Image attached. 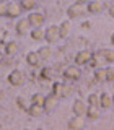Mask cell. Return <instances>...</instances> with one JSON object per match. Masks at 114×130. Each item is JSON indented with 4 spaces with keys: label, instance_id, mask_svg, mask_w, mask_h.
<instances>
[{
    "label": "cell",
    "instance_id": "cell-1",
    "mask_svg": "<svg viewBox=\"0 0 114 130\" xmlns=\"http://www.w3.org/2000/svg\"><path fill=\"white\" fill-rule=\"evenodd\" d=\"M44 39H46L49 44H54L57 39H60V36H59V26H55V24L47 26L46 31H44Z\"/></svg>",
    "mask_w": 114,
    "mask_h": 130
},
{
    "label": "cell",
    "instance_id": "cell-2",
    "mask_svg": "<svg viewBox=\"0 0 114 130\" xmlns=\"http://www.w3.org/2000/svg\"><path fill=\"white\" fill-rule=\"evenodd\" d=\"M85 11H87V8L81 5V3H77L75 2L73 5H70V7L67 8V16L70 20H73V18H78V16H81Z\"/></svg>",
    "mask_w": 114,
    "mask_h": 130
},
{
    "label": "cell",
    "instance_id": "cell-3",
    "mask_svg": "<svg viewBox=\"0 0 114 130\" xmlns=\"http://www.w3.org/2000/svg\"><path fill=\"white\" fill-rule=\"evenodd\" d=\"M24 81V75L21 70H13L10 72V75H8V83L11 85V86H20V85H23Z\"/></svg>",
    "mask_w": 114,
    "mask_h": 130
},
{
    "label": "cell",
    "instance_id": "cell-4",
    "mask_svg": "<svg viewBox=\"0 0 114 130\" xmlns=\"http://www.w3.org/2000/svg\"><path fill=\"white\" fill-rule=\"evenodd\" d=\"M52 94L55 98H64L65 94H68V88L65 86L62 81H54V85H52Z\"/></svg>",
    "mask_w": 114,
    "mask_h": 130
},
{
    "label": "cell",
    "instance_id": "cell-5",
    "mask_svg": "<svg viewBox=\"0 0 114 130\" xmlns=\"http://www.w3.org/2000/svg\"><path fill=\"white\" fill-rule=\"evenodd\" d=\"M90 60H91V52L90 51L83 49V51L77 52V55H75V63L77 65H87V63H90Z\"/></svg>",
    "mask_w": 114,
    "mask_h": 130
},
{
    "label": "cell",
    "instance_id": "cell-6",
    "mask_svg": "<svg viewBox=\"0 0 114 130\" xmlns=\"http://www.w3.org/2000/svg\"><path fill=\"white\" fill-rule=\"evenodd\" d=\"M64 78L72 80V81L78 80L80 78V68L77 67V65H70V67H67L64 70Z\"/></svg>",
    "mask_w": 114,
    "mask_h": 130
},
{
    "label": "cell",
    "instance_id": "cell-7",
    "mask_svg": "<svg viewBox=\"0 0 114 130\" xmlns=\"http://www.w3.org/2000/svg\"><path fill=\"white\" fill-rule=\"evenodd\" d=\"M87 109H88V104L83 103L81 99H75L72 104V111L75 116H85L87 114Z\"/></svg>",
    "mask_w": 114,
    "mask_h": 130
},
{
    "label": "cell",
    "instance_id": "cell-8",
    "mask_svg": "<svg viewBox=\"0 0 114 130\" xmlns=\"http://www.w3.org/2000/svg\"><path fill=\"white\" fill-rule=\"evenodd\" d=\"M30 26H31V23L28 21V18H21V20H18V23H16V26H15L16 34H20V36L28 34V31H30Z\"/></svg>",
    "mask_w": 114,
    "mask_h": 130
},
{
    "label": "cell",
    "instance_id": "cell-9",
    "mask_svg": "<svg viewBox=\"0 0 114 130\" xmlns=\"http://www.w3.org/2000/svg\"><path fill=\"white\" fill-rule=\"evenodd\" d=\"M104 8V3L101 0H90L87 3V11L88 13H101Z\"/></svg>",
    "mask_w": 114,
    "mask_h": 130
},
{
    "label": "cell",
    "instance_id": "cell-10",
    "mask_svg": "<svg viewBox=\"0 0 114 130\" xmlns=\"http://www.w3.org/2000/svg\"><path fill=\"white\" fill-rule=\"evenodd\" d=\"M28 21L31 23V26L39 28L44 21V15L41 13V11H33V13H30V16H28Z\"/></svg>",
    "mask_w": 114,
    "mask_h": 130
},
{
    "label": "cell",
    "instance_id": "cell-11",
    "mask_svg": "<svg viewBox=\"0 0 114 130\" xmlns=\"http://www.w3.org/2000/svg\"><path fill=\"white\" fill-rule=\"evenodd\" d=\"M20 13H21V7H20V3H16V2H8L7 3V16L15 18V16H18Z\"/></svg>",
    "mask_w": 114,
    "mask_h": 130
},
{
    "label": "cell",
    "instance_id": "cell-12",
    "mask_svg": "<svg viewBox=\"0 0 114 130\" xmlns=\"http://www.w3.org/2000/svg\"><path fill=\"white\" fill-rule=\"evenodd\" d=\"M90 63H91V67L96 70V68H101V65L106 63V60H104V57L101 55V52L98 51V52H93V54H91V60H90Z\"/></svg>",
    "mask_w": 114,
    "mask_h": 130
},
{
    "label": "cell",
    "instance_id": "cell-13",
    "mask_svg": "<svg viewBox=\"0 0 114 130\" xmlns=\"http://www.w3.org/2000/svg\"><path fill=\"white\" fill-rule=\"evenodd\" d=\"M26 63L30 65V67H39L41 59H39L38 52H34V51L28 52V54H26Z\"/></svg>",
    "mask_w": 114,
    "mask_h": 130
},
{
    "label": "cell",
    "instance_id": "cell-14",
    "mask_svg": "<svg viewBox=\"0 0 114 130\" xmlns=\"http://www.w3.org/2000/svg\"><path fill=\"white\" fill-rule=\"evenodd\" d=\"M112 106V96L108 93H101L99 94V107L103 109H109Z\"/></svg>",
    "mask_w": 114,
    "mask_h": 130
},
{
    "label": "cell",
    "instance_id": "cell-15",
    "mask_svg": "<svg viewBox=\"0 0 114 130\" xmlns=\"http://www.w3.org/2000/svg\"><path fill=\"white\" fill-rule=\"evenodd\" d=\"M83 127V116H75L68 120V128L70 130H80Z\"/></svg>",
    "mask_w": 114,
    "mask_h": 130
},
{
    "label": "cell",
    "instance_id": "cell-16",
    "mask_svg": "<svg viewBox=\"0 0 114 130\" xmlns=\"http://www.w3.org/2000/svg\"><path fill=\"white\" fill-rule=\"evenodd\" d=\"M55 99H57V98L52 94V93H51V94H47L46 99H44V106H42L44 111H46V112H51L52 109H54V106H55Z\"/></svg>",
    "mask_w": 114,
    "mask_h": 130
},
{
    "label": "cell",
    "instance_id": "cell-17",
    "mask_svg": "<svg viewBox=\"0 0 114 130\" xmlns=\"http://www.w3.org/2000/svg\"><path fill=\"white\" fill-rule=\"evenodd\" d=\"M70 34V21H62L59 24V36H60V39H64V38H67V36Z\"/></svg>",
    "mask_w": 114,
    "mask_h": 130
},
{
    "label": "cell",
    "instance_id": "cell-18",
    "mask_svg": "<svg viewBox=\"0 0 114 130\" xmlns=\"http://www.w3.org/2000/svg\"><path fill=\"white\" fill-rule=\"evenodd\" d=\"M99 106H90L88 104V109H87V114H85V116L88 117V119H91V120H95V119H98V117H99Z\"/></svg>",
    "mask_w": 114,
    "mask_h": 130
},
{
    "label": "cell",
    "instance_id": "cell-19",
    "mask_svg": "<svg viewBox=\"0 0 114 130\" xmlns=\"http://www.w3.org/2000/svg\"><path fill=\"white\" fill-rule=\"evenodd\" d=\"M28 114H30L31 117H39L41 114L44 112V107L42 106H36V104H30V107H28Z\"/></svg>",
    "mask_w": 114,
    "mask_h": 130
},
{
    "label": "cell",
    "instance_id": "cell-20",
    "mask_svg": "<svg viewBox=\"0 0 114 130\" xmlns=\"http://www.w3.org/2000/svg\"><path fill=\"white\" fill-rule=\"evenodd\" d=\"M36 52H38V55H39L41 60H47L49 57H51V54H52V49L49 46H42V47H39Z\"/></svg>",
    "mask_w": 114,
    "mask_h": 130
},
{
    "label": "cell",
    "instance_id": "cell-21",
    "mask_svg": "<svg viewBox=\"0 0 114 130\" xmlns=\"http://www.w3.org/2000/svg\"><path fill=\"white\" fill-rule=\"evenodd\" d=\"M101 55L104 57L106 63H112L114 62V49H101Z\"/></svg>",
    "mask_w": 114,
    "mask_h": 130
},
{
    "label": "cell",
    "instance_id": "cell-22",
    "mask_svg": "<svg viewBox=\"0 0 114 130\" xmlns=\"http://www.w3.org/2000/svg\"><path fill=\"white\" fill-rule=\"evenodd\" d=\"M30 36H31V39H33V41L44 39V31L41 29V26H39V28H33V29L30 31Z\"/></svg>",
    "mask_w": 114,
    "mask_h": 130
},
{
    "label": "cell",
    "instance_id": "cell-23",
    "mask_svg": "<svg viewBox=\"0 0 114 130\" xmlns=\"http://www.w3.org/2000/svg\"><path fill=\"white\" fill-rule=\"evenodd\" d=\"M44 99L46 96H42L41 93H34L31 96V104H36V106H44Z\"/></svg>",
    "mask_w": 114,
    "mask_h": 130
},
{
    "label": "cell",
    "instance_id": "cell-24",
    "mask_svg": "<svg viewBox=\"0 0 114 130\" xmlns=\"http://www.w3.org/2000/svg\"><path fill=\"white\" fill-rule=\"evenodd\" d=\"M41 78H44V80H54V70L52 68H49V67H44L42 70H41Z\"/></svg>",
    "mask_w": 114,
    "mask_h": 130
},
{
    "label": "cell",
    "instance_id": "cell-25",
    "mask_svg": "<svg viewBox=\"0 0 114 130\" xmlns=\"http://www.w3.org/2000/svg\"><path fill=\"white\" fill-rule=\"evenodd\" d=\"M21 10H33L36 7V0H20Z\"/></svg>",
    "mask_w": 114,
    "mask_h": 130
},
{
    "label": "cell",
    "instance_id": "cell-26",
    "mask_svg": "<svg viewBox=\"0 0 114 130\" xmlns=\"http://www.w3.org/2000/svg\"><path fill=\"white\" fill-rule=\"evenodd\" d=\"M95 80L99 81V83H101V81H106V68H103V67L96 68V70H95Z\"/></svg>",
    "mask_w": 114,
    "mask_h": 130
},
{
    "label": "cell",
    "instance_id": "cell-27",
    "mask_svg": "<svg viewBox=\"0 0 114 130\" xmlns=\"http://www.w3.org/2000/svg\"><path fill=\"white\" fill-rule=\"evenodd\" d=\"M16 106H18L21 111H28V107H30V106H28V99L24 96H18V98H16Z\"/></svg>",
    "mask_w": 114,
    "mask_h": 130
},
{
    "label": "cell",
    "instance_id": "cell-28",
    "mask_svg": "<svg viewBox=\"0 0 114 130\" xmlns=\"http://www.w3.org/2000/svg\"><path fill=\"white\" fill-rule=\"evenodd\" d=\"M16 49H18V44H16L15 41H10V42L5 46V52H7L8 55H13L15 52H16Z\"/></svg>",
    "mask_w": 114,
    "mask_h": 130
},
{
    "label": "cell",
    "instance_id": "cell-29",
    "mask_svg": "<svg viewBox=\"0 0 114 130\" xmlns=\"http://www.w3.org/2000/svg\"><path fill=\"white\" fill-rule=\"evenodd\" d=\"M88 104L90 106H99V94L91 93V94L88 96Z\"/></svg>",
    "mask_w": 114,
    "mask_h": 130
},
{
    "label": "cell",
    "instance_id": "cell-30",
    "mask_svg": "<svg viewBox=\"0 0 114 130\" xmlns=\"http://www.w3.org/2000/svg\"><path fill=\"white\" fill-rule=\"evenodd\" d=\"M106 81H109V83L114 81V65L106 68Z\"/></svg>",
    "mask_w": 114,
    "mask_h": 130
},
{
    "label": "cell",
    "instance_id": "cell-31",
    "mask_svg": "<svg viewBox=\"0 0 114 130\" xmlns=\"http://www.w3.org/2000/svg\"><path fill=\"white\" fill-rule=\"evenodd\" d=\"M0 16H7V3H0Z\"/></svg>",
    "mask_w": 114,
    "mask_h": 130
},
{
    "label": "cell",
    "instance_id": "cell-32",
    "mask_svg": "<svg viewBox=\"0 0 114 130\" xmlns=\"http://www.w3.org/2000/svg\"><path fill=\"white\" fill-rule=\"evenodd\" d=\"M108 11H109V15H111L112 18H114V5H111V7H109V8H108Z\"/></svg>",
    "mask_w": 114,
    "mask_h": 130
},
{
    "label": "cell",
    "instance_id": "cell-33",
    "mask_svg": "<svg viewBox=\"0 0 114 130\" xmlns=\"http://www.w3.org/2000/svg\"><path fill=\"white\" fill-rule=\"evenodd\" d=\"M90 0H77V3H81V5H83V3H88Z\"/></svg>",
    "mask_w": 114,
    "mask_h": 130
},
{
    "label": "cell",
    "instance_id": "cell-34",
    "mask_svg": "<svg viewBox=\"0 0 114 130\" xmlns=\"http://www.w3.org/2000/svg\"><path fill=\"white\" fill-rule=\"evenodd\" d=\"M111 42H112V46H114V32L111 34Z\"/></svg>",
    "mask_w": 114,
    "mask_h": 130
},
{
    "label": "cell",
    "instance_id": "cell-35",
    "mask_svg": "<svg viewBox=\"0 0 114 130\" xmlns=\"http://www.w3.org/2000/svg\"><path fill=\"white\" fill-rule=\"evenodd\" d=\"M2 98H3V91H2V89H0V99H2Z\"/></svg>",
    "mask_w": 114,
    "mask_h": 130
},
{
    "label": "cell",
    "instance_id": "cell-36",
    "mask_svg": "<svg viewBox=\"0 0 114 130\" xmlns=\"http://www.w3.org/2000/svg\"><path fill=\"white\" fill-rule=\"evenodd\" d=\"M112 106H114V94H112Z\"/></svg>",
    "mask_w": 114,
    "mask_h": 130
},
{
    "label": "cell",
    "instance_id": "cell-37",
    "mask_svg": "<svg viewBox=\"0 0 114 130\" xmlns=\"http://www.w3.org/2000/svg\"><path fill=\"white\" fill-rule=\"evenodd\" d=\"M24 130H30V128H24Z\"/></svg>",
    "mask_w": 114,
    "mask_h": 130
},
{
    "label": "cell",
    "instance_id": "cell-38",
    "mask_svg": "<svg viewBox=\"0 0 114 130\" xmlns=\"http://www.w3.org/2000/svg\"><path fill=\"white\" fill-rule=\"evenodd\" d=\"M0 3H2V0H0Z\"/></svg>",
    "mask_w": 114,
    "mask_h": 130
}]
</instances>
